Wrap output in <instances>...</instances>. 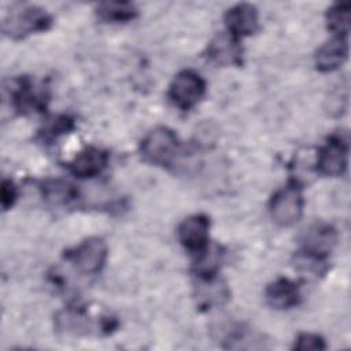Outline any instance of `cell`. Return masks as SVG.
<instances>
[{"mask_svg": "<svg viewBox=\"0 0 351 351\" xmlns=\"http://www.w3.org/2000/svg\"><path fill=\"white\" fill-rule=\"evenodd\" d=\"M49 14L37 5H16L3 19V32L8 37L22 38L32 33L44 32L51 26Z\"/></svg>", "mask_w": 351, "mask_h": 351, "instance_id": "cell-1", "label": "cell"}, {"mask_svg": "<svg viewBox=\"0 0 351 351\" xmlns=\"http://www.w3.org/2000/svg\"><path fill=\"white\" fill-rule=\"evenodd\" d=\"M180 141L177 134L166 126H158L152 129L141 141L140 151L143 158L158 166L171 163L178 152Z\"/></svg>", "mask_w": 351, "mask_h": 351, "instance_id": "cell-2", "label": "cell"}, {"mask_svg": "<svg viewBox=\"0 0 351 351\" xmlns=\"http://www.w3.org/2000/svg\"><path fill=\"white\" fill-rule=\"evenodd\" d=\"M206 93V81L193 70L180 71L170 84L169 97L182 111L193 108Z\"/></svg>", "mask_w": 351, "mask_h": 351, "instance_id": "cell-3", "label": "cell"}, {"mask_svg": "<svg viewBox=\"0 0 351 351\" xmlns=\"http://www.w3.org/2000/svg\"><path fill=\"white\" fill-rule=\"evenodd\" d=\"M66 259L81 274L99 273L107 259V244L100 237H89L64 254Z\"/></svg>", "mask_w": 351, "mask_h": 351, "instance_id": "cell-4", "label": "cell"}, {"mask_svg": "<svg viewBox=\"0 0 351 351\" xmlns=\"http://www.w3.org/2000/svg\"><path fill=\"white\" fill-rule=\"evenodd\" d=\"M303 211V196L296 185H287L277 191L270 202V214L276 223L289 226L295 223Z\"/></svg>", "mask_w": 351, "mask_h": 351, "instance_id": "cell-5", "label": "cell"}, {"mask_svg": "<svg viewBox=\"0 0 351 351\" xmlns=\"http://www.w3.org/2000/svg\"><path fill=\"white\" fill-rule=\"evenodd\" d=\"M348 144L340 136H332L319 148L317 155V171L322 176H341L347 167Z\"/></svg>", "mask_w": 351, "mask_h": 351, "instance_id": "cell-6", "label": "cell"}, {"mask_svg": "<svg viewBox=\"0 0 351 351\" xmlns=\"http://www.w3.org/2000/svg\"><path fill=\"white\" fill-rule=\"evenodd\" d=\"M210 219L204 214L185 218L177 230L180 243L193 254H202L208 247Z\"/></svg>", "mask_w": 351, "mask_h": 351, "instance_id": "cell-7", "label": "cell"}, {"mask_svg": "<svg viewBox=\"0 0 351 351\" xmlns=\"http://www.w3.org/2000/svg\"><path fill=\"white\" fill-rule=\"evenodd\" d=\"M336 230L328 223H314L306 229L302 237V252L324 259L336 244Z\"/></svg>", "mask_w": 351, "mask_h": 351, "instance_id": "cell-8", "label": "cell"}, {"mask_svg": "<svg viewBox=\"0 0 351 351\" xmlns=\"http://www.w3.org/2000/svg\"><path fill=\"white\" fill-rule=\"evenodd\" d=\"M196 306L202 310L219 307L229 299V289L226 284L215 274L199 276L195 285Z\"/></svg>", "mask_w": 351, "mask_h": 351, "instance_id": "cell-9", "label": "cell"}, {"mask_svg": "<svg viewBox=\"0 0 351 351\" xmlns=\"http://www.w3.org/2000/svg\"><path fill=\"white\" fill-rule=\"evenodd\" d=\"M108 159L107 151L97 147H86L74 156L69 163V169L78 178H92L107 167Z\"/></svg>", "mask_w": 351, "mask_h": 351, "instance_id": "cell-10", "label": "cell"}, {"mask_svg": "<svg viewBox=\"0 0 351 351\" xmlns=\"http://www.w3.org/2000/svg\"><path fill=\"white\" fill-rule=\"evenodd\" d=\"M241 55V47L230 33L217 34L207 47V58L218 66H240Z\"/></svg>", "mask_w": 351, "mask_h": 351, "instance_id": "cell-11", "label": "cell"}, {"mask_svg": "<svg viewBox=\"0 0 351 351\" xmlns=\"http://www.w3.org/2000/svg\"><path fill=\"white\" fill-rule=\"evenodd\" d=\"M258 10L252 4H236L225 14L228 33L236 38L254 34L258 30Z\"/></svg>", "mask_w": 351, "mask_h": 351, "instance_id": "cell-12", "label": "cell"}, {"mask_svg": "<svg viewBox=\"0 0 351 351\" xmlns=\"http://www.w3.org/2000/svg\"><path fill=\"white\" fill-rule=\"evenodd\" d=\"M267 303L277 310H287L296 306L300 300L299 287L289 278L280 277L267 285L265 291Z\"/></svg>", "mask_w": 351, "mask_h": 351, "instance_id": "cell-13", "label": "cell"}, {"mask_svg": "<svg viewBox=\"0 0 351 351\" xmlns=\"http://www.w3.org/2000/svg\"><path fill=\"white\" fill-rule=\"evenodd\" d=\"M348 45L343 36H336L322 47L318 48L315 53V66L319 71H333L339 69L347 59Z\"/></svg>", "mask_w": 351, "mask_h": 351, "instance_id": "cell-14", "label": "cell"}, {"mask_svg": "<svg viewBox=\"0 0 351 351\" xmlns=\"http://www.w3.org/2000/svg\"><path fill=\"white\" fill-rule=\"evenodd\" d=\"M45 92L37 89L29 78L19 80L16 89L12 93L14 106L22 112L43 111L45 108Z\"/></svg>", "mask_w": 351, "mask_h": 351, "instance_id": "cell-15", "label": "cell"}, {"mask_svg": "<svg viewBox=\"0 0 351 351\" xmlns=\"http://www.w3.org/2000/svg\"><path fill=\"white\" fill-rule=\"evenodd\" d=\"M96 14L104 22H128L136 18L137 10L128 1H104L97 4Z\"/></svg>", "mask_w": 351, "mask_h": 351, "instance_id": "cell-16", "label": "cell"}, {"mask_svg": "<svg viewBox=\"0 0 351 351\" xmlns=\"http://www.w3.org/2000/svg\"><path fill=\"white\" fill-rule=\"evenodd\" d=\"M56 326L59 330L71 335L88 333L90 329V322L88 315L80 310H66L60 313L56 318Z\"/></svg>", "mask_w": 351, "mask_h": 351, "instance_id": "cell-17", "label": "cell"}, {"mask_svg": "<svg viewBox=\"0 0 351 351\" xmlns=\"http://www.w3.org/2000/svg\"><path fill=\"white\" fill-rule=\"evenodd\" d=\"M326 22L329 30L346 37L350 30V3L333 4L326 12Z\"/></svg>", "mask_w": 351, "mask_h": 351, "instance_id": "cell-18", "label": "cell"}, {"mask_svg": "<svg viewBox=\"0 0 351 351\" xmlns=\"http://www.w3.org/2000/svg\"><path fill=\"white\" fill-rule=\"evenodd\" d=\"M44 192V197L47 200H49L51 203H66L71 199L75 197V189L73 188V185L59 181V180H52L44 184L43 188Z\"/></svg>", "mask_w": 351, "mask_h": 351, "instance_id": "cell-19", "label": "cell"}, {"mask_svg": "<svg viewBox=\"0 0 351 351\" xmlns=\"http://www.w3.org/2000/svg\"><path fill=\"white\" fill-rule=\"evenodd\" d=\"M295 350H324L326 348V344L324 339L314 333H300L295 340Z\"/></svg>", "mask_w": 351, "mask_h": 351, "instance_id": "cell-20", "label": "cell"}, {"mask_svg": "<svg viewBox=\"0 0 351 351\" xmlns=\"http://www.w3.org/2000/svg\"><path fill=\"white\" fill-rule=\"evenodd\" d=\"M0 200H1L3 210H8L14 206V203L16 200V188L11 180H7V178L3 180Z\"/></svg>", "mask_w": 351, "mask_h": 351, "instance_id": "cell-21", "label": "cell"}]
</instances>
